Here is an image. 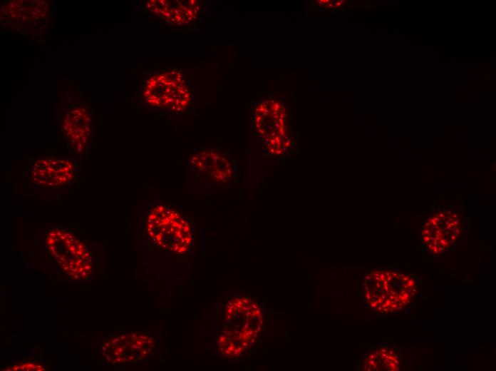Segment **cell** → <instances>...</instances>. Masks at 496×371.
Returning <instances> with one entry per match:
<instances>
[{
    "label": "cell",
    "instance_id": "1",
    "mask_svg": "<svg viewBox=\"0 0 496 371\" xmlns=\"http://www.w3.org/2000/svg\"><path fill=\"white\" fill-rule=\"evenodd\" d=\"M263 325L259 305L247 298H236L226 306L224 326L217 337V348L224 355H242L256 341Z\"/></svg>",
    "mask_w": 496,
    "mask_h": 371
},
{
    "label": "cell",
    "instance_id": "4",
    "mask_svg": "<svg viewBox=\"0 0 496 371\" xmlns=\"http://www.w3.org/2000/svg\"><path fill=\"white\" fill-rule=\"evenodd\" d=\"M143 95L150 106L173 113L184 111L191 101L188 83L176 70L160 72L149 78Z\"/></svg>",
    "mask_w": 496,
    "mask_h": 371
},
{
    "label": "cell",
    "instance_id": "11",
    "mask_svg": "<svg viewBox=\"0 0 496 371\" xmlns=\"http://www.w3.org/2000/svg\"><path fill=\"white\" fill-rule=\"evenodd\" d=\"M4 370H44L45 367L40 362L25 361L4 367Z\"/></svg>",
    "mask_w": 496,
    "mask_h": 371
},
{
    "label": "cell",
    "instance_id": "2",
    "mask_svg": "<svg viewBox=\"0 0 496 371\" xmlns=\"http://www.w3.org/2000/svg\"><path fill=\"white\" fill-rule=\"evenodd\" d=\"M46 243L51 255L68 277L76 280L89 278L91 253L78 237L66 229L55 228L47 232Z\"/></svg>",
    "mask_w": 496,
    "mask_h": 371
},
{
    "label": "cell",
    "instance_id": "7",
    "mask_svg": "<svg viewBox=\"0 0 496 371\" xmlns=\"http://www.w3.org/2000/svg\"><path fill=\"white\" fill-rule=\"evenodd\" d=\"M277 106L269 103H263L255 111L254 123L257 131L264 144L272 152L279 153L284 146V123Z\"/></svg>",
    "mask_w": 496,
    "mask_h": 371
},
{
    "label": "cell",
    "instance_id": "9",
    "mask_svg": "<svg viewBox=\"0 0 496 371\" xmlns=\"http://www.w3.org/2000/svg\"><path fill=\"white\" fill-rule=\"evenodd\" d=\"M150 9L170 24L185 25L195 20L201 7L197 1H150Z\"/></svg>",
    "mask_w": 496,
    "mask_h": 371
},
{
    "label": "cell",
    "instance_id": "3",
    "mask_svg": "<svg viewBox=\"0 0 496 371\" xmlns=\"http://www.w3.org/2000/svg\"><path fill=\"white\" fill-rule=\"evenodd\" d=\"M147 232L152 241L160 248L175 253L187 252L192 243L190 224L175 210L157 205L150 213Z\"/></svg>",
    "mask_w": 496,
    "mask_h": 371
},
{
    "label": "cell",
    "instance_id": "6",
    "mask_svg": "<svg viewBox=\"0 0 496 371\" xmlns=\"http://www.w3.org/2000/svg\"><path fill=\"white\" fill-rule=\"evenodd\" d=\"M193 169L212 183L222 184L233 176V166L227 156L215 148H206L190 157Z\"/></svg>",
    "mask_w": 496,
    "mask_h": 371
},
{
    "label": "cell",
    "instance_id": "5",
    "mask_svg": "<svg viewBox=\"0 0 496 371\" xmlns=\"http://www.w3.org/2000/svg\"><path fill=\"white\" fill-rule=\"evenodd\" d=\"M155 346V340L149 333L130 330L106 338L102 345V355L110 364L125 365L143 361Z\"/></svg>",
    "mask_w": 496,
    "mask_h": 371
},
{
    "label": "cell",
    "instance_id": "10",
    "mask_svg": "<svg viewBox=\"0 0 496 371\" xmlns=\"http://www.w3.org/2000/svg\"><path fill=\"white\" fill-rule=\"evenodd\" d=\"M92 119L83 108L68 111L63 119L62 129L76 150L81 152L91 136Z\"/></svg>",
    "mask_w": 496,
    "mask_h": 371
},
{
    "label": "cell",
    "instance_id": "8",
    "mask_svg": "<svg viewBox=\"0 0 496 371\" xmlns=\"http://www.w3.org/2000/svg\"><path fill=\"white\" fill-rule=\"evenodd\" d=\"M74 173L71 161L63 158H44L36 161L31 171L32 181L46 188H59L68 183Z\"/></svg>",
    "mask_w": 496,
    "mask_h": 371
}]
</instances>
